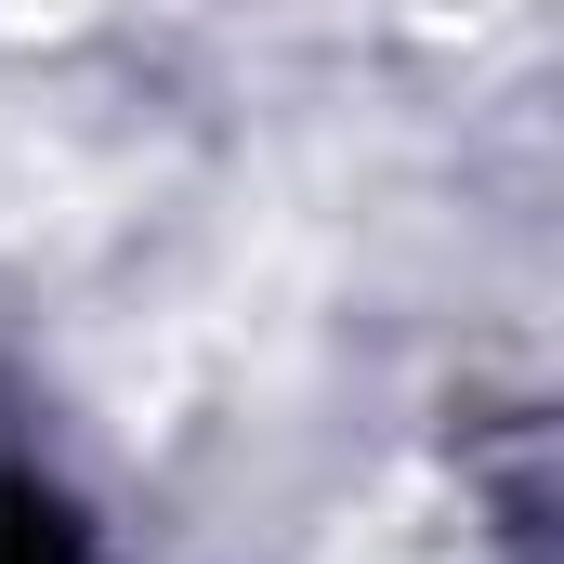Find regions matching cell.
<instances>
[{
  "mask_svg": "<svg viewBox=\"0 0 564 564\" xmlns=\"http://www.w3.org/2000/svg\"><path fill=\"white\" fill-rule=\"evenodd\" d=\"M0 564H106V539H93V512L53 473L0 459Z\"/></svg>",
  "mask_w": 564,
  "mask_h": 564,
  "instance_id": "1",
  "label": "cell"
}]
</instances>
